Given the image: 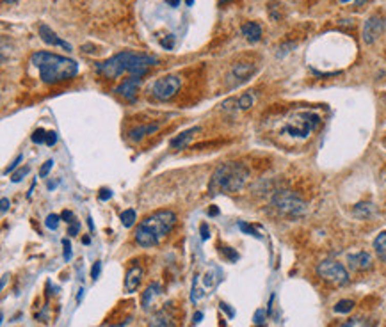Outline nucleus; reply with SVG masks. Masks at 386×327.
<instances>
[{
	"label": "nucleus",
	"mask_w": 386,
	"mask_h": 327,
	"mask_svg": "<svg viewBox=\"0 0 386 327\" xmlns=\"http://www.w3.org/2000/svg\"><path fill=\"white\" fill-rule=\"evenodd\" d=\"M253 104H255V94L253 93H244L240 98L237 100V107L240 110H248L253 107Z\"/></svg>",
	"instance_id": "nucleus-22"
},
{
	"label": "nucleus",
	"mask_w": 386,
	"mask_h": 327,
	"mask_svg": "<svg viewBox=\"0 0 386 327\" xmlns=\"http://www.w3.org/2000/svg\"><path fill=\"white\" fill-rule=\"evenodd\" d=\"M111 196H112V192L109 191V189H101L100 196H98V197H100L101 201H107V199H111Z\"/></svg>",
	"instance_id": "nucleus-39"
},
{
	"label": "nucleus",
	"mask_w": 386,
	"mask_h": 327,
	"mask_svg": "<svg viewBox=\"0 0 386 327\" xmlns=\"http://www.w3.org/2000/svg\"><path fill=\"white\" fill-rule=\"evenodd\" d=\"M30 139H32V142H36V144H47V132H45L43 128H37Z\"/></svg>",
	"instance_id": "nucleus-25"
},
{
	"label": "nucleus",
	"mask_w": 386,
	"mask_h": 327,
	"mask_svg": "<svg viewBox=\"0 0 386 327\" xmlns=\"http://www.w3.org/2000/svg\"><path fill=\"white\" fill-rule=\"evenodd\" d=\"M63 247H64V253H63L64 260L70 261L71 260V244H70V240H68V238H64V240H63Z\"/></svg>",
	"instance_id": "nucleus-31"
},
{
	"label": "nucleus",
	"mask_w": 386,
	"mask_h": 327,
	"mask_svg": "<svg viewBox=\"0 0 386 327\" xmlns=\"http://www.w3.org/2000/svg\"><path fill=\"white\" fill-rule=\"evenodd\" d=\"M349 263L351 267L356 269V271H369V269L372 267V258H370V254L365 253V251H359V253L351 254Z\"/></svg>",
	"instance_id": "nucleus-14"
},
{
	"label": "nucleus",
	"mask_w": 386,
	"mask_h": 327,
	"mask_svg": "<svg viewBox=\"0 0 386 327\" xmlns=\"http://www.w3.org/2000/svg\"><path fill=\"white\" fill-rule=\"evenodd\" d=\"M141 279H143V267L141 265H132L127 271V276H125V290L128 294H134L139 288V284H141Z\"/></svg>",
	"instance_id": "nucleus-13"
},
{
	"label": "nucleus",
	"mask_w": 386,
	"mask_h": 327,
	"mask_svg": "<svg viewBox=\"0 0 386 327\" xmlns=\"http://www.w3.org/2000/svg\"><path fill=\"white\" fill-rule=\"evenodd\" d=\"M335 313H351V311L354 310V300H349V299H342L338 300V302L335 304Z\"/></svg>",
	"instance_id": "nucleus-21"
},
{
	"label": "nucleus",
	"mask_w": 386,
	"mask_h": 327,
	"mask_svg": "<svg viewBox=\"0 0 386 327\" xmlns=\"http://www.w3.org/2000/svg\"><path fill=\"white\" fill-rule=\"evenodd\" d=\"M221 254H226V256L230 258V261H237L238 260V254L235 251H232L230 247H221Z\"/></svg>",
	"instance_id": "nucleus-32"
},
{
	"label": "nucleus",
	"mask_w": 386,
	"mask_h": 327,
	"mask_svg": "<svg viewBox=\"0 0 386 327\" xmlns=\"http://www.w3.org/2000/svg\"><path fill=\"white\" fill-rule=\"evenodd\" d=\"M148 327H173V315L168 310H158L150 317Z\"/></svg>",
	"instance_id": "nucleus-15"
},
{
	"label": "nucleus",
	"mask_w": 386,
	"mask_h": 327,
	"mask_svg": "<svg viewBox=\"0 0 386 327\" xmlns=\"http://www.w3.org/2000/svg\"><path fill=\"white\" fill-rule=\"evenodd\" d=\"M57 142V134L55 132H47V146H54Z\"/></svg>",
	"instance_id": "nucleus-37"
},
{
	"label": "nucleus",
	"mask_w": 386,
	"mask_h": 327,
	"mask_svg": "<svg viewBox=\"0 0 386 327\" xmlns=\"http://www.w3.org/2000/svg\"><path fill=\"white\" fill-rule=\"evenodd\" d=\"M342 4H349V2H354L356 6H361V4H365L367 0H340Z\"/></svg>",
	"instance_id": "nucleus-42"
},
{
	"label": "nucleus",
	"mask_w": 386,
	"mask_h": 327,
	"mask_svg": "<svg viewBox=\"0 0 386 327\" xmlns=\"http://www.w3.org/2000/svg\"><path fill=\"white\" fill-rule=\"evenodd\" d=\"M199 132V127H194V128H189V130L181 132L180 135H176L175 139H171V142H169V146L175 148V150H184L185 146H187L189 142H191L192 139H194V135Z\"/></svg>",
	"instance_id": "nucleus-16"
},
{
	"label": "nucleus",
	"mask_w": 386,
	"mask_h": 327,
	"mask_svg": "<svg viewBox=\"0 0 386 327\" xmlns=\"http://www.w3.org/2000/svg\"><path fill=\"white\" fill-rule=\"evenodd\" d=\"M37 30H39V37H41V39H43L47 45H52V47H60V48H64V50L71 52V45L66 43L64 39H60V37H59L57 34H55L50 27H48V25L41 24L39 29H37Z\"/></svg>",
	"instance_id": "nucleus-12"
},
{
	"label": "nucleus",
	"mask_w": 386,
	"mask_h": 327,
	"mask_svg": "<svg viewBox=\"0 0 386 327\" xmlns=\"http://www.w3.org/2000/svg\"><path fill=\"white\" fill-rule=\"evenodd\" d=\"M29 171H30V167L27 166V167H22V169H18L16 173H13V176H11V181H14V183H18V181L22 180L24 176H27L29 174Z\"/></svg>",
	"instance_id": "nucleus-28"
},
{
	"label": "nucleus",
	"mask_w": 386,
	"mask_h": 327,
	"mask_svg": "<svg viewBox=\"0 0 386 327\" xmlns=\"http://www.w3.org/2000/svg\"><path fill=\"white\" fill-rule=\"evenodd\" d=\"M317 274H319L324 281L336 284V287H343V284H347V283H349V279H351L347 269L343 267L342 263L335 261V260L320 261V263L317 265Z\"/></svg>",
	"instance_id": "nucleus-7"
},
{
	"label": "nucleus",
	"mask_w": 386,
	"mask_h": 327,
	"mask_svg": "<svg viewBox=\"0 0 386 327\" xmlns=\"http://www.w3.org/2000/svg\"><path fill=\"white\" fill-rule=\"evenodd\" d=\"M199 233H201V240L205 242L208 240V237H210V230H208V224L203 222L201 226H199Z\"/></svg>",
	"instance_id": "nucleus-34"
},
{
	"label": "nucleus",
	"mask_w": 386,
	"mask_h": 327,
	"mask_svg": "<svg viewBox=\"0 0 386 327\" xmlns=\"http://www.w3.org/2000/svg\"><path fill=\"white\" fill-rule=\"evenodd\" d=\"M272 205L279 214L289 219H299L306 214V203L292 191L276 192V196L272 197Z\"/></svg>",
	"instance_id": "nucleus-6"
},
{
	"label": "nucleus",
	"mask_w": 386,
	"mask_h": 327,
	"mask_svg": "<svg viewBox=\"0 0 386 327\" xmlns=\"http://www.w3.org/2000/svg\"><path fill=\"white\" fill-rule=\"evenodd\" d=\"M59 220H60L59 215L50 214V215L47 217V220H45V224H47L48 230H57V228H59Z\"/></svg>",
	"instance_id": "nucleus-27"
},
{
	"label": "nucleus",
	"mask_w": 386,
	"mask_h": 327,
	"mask_svg": "<svg viewBox=\"0 0 386 327\" xmlns=\"http://www.w3.org/2000/svg\"><path fill=\"white\" fill-rule=\"evenodd\" d=\"M256 71V66L251 63H237L233 64V68L228 73V82H232V86H240V84L248 82L253 77V73Z\"/></svg>",
	"instance_id": "nucleus-10"
},
{
	"label": "nucleus",
	"mask_w": 386,
	"mask_h": 327,
	"mask_svg": "<svg viewBox=\"0 0 386 327\" xmlns=\"http://www.w3.org/2000/svg\"><path fill=\"white\" fill-rule=\"evenodd\" d=\"M121 222H123V226H125V228L134 226V222H135V212L132 210V208H128V210H125L123 214H121Z\"/></svg>",
	"instance_id": "nucleus-23"
},
{
	"label": "nucleus",
	"mask_w": 386,
	"mask_h": 327,
	"mask_svg": "<svg viewBox=\"0 0 386 327\" xmlns=\"http://www.w3.org/2000/svg\"><path fill=\"white\" fill-rule=\"evenodd\" d=\"M2 2H6V4H14V2H18V0H2Z\"/></svg>",
	"instance_id": "nucleus-47"
},
{
	"label": "nucleus",
	"mask_w": 386,
	"mask_h": 327,
	"mask_svg": "<svg viewBox=\"0 0 386 327\" xmlns=\"http://www.w3.org/2000/svg\"><path fill=\"white\" fill-rule=\"evenodd\" d=\"M54 167V160H47L41 166V169H39V176L41 178H45V176H48V173H50V169Z\"/></svg>",
	"instance_id": "nucleus-30"
},
{
	"label": "nucleus",
	"mask_w": 386,
	"mask_h": 327,
	"mask_svg": "<svg viewBox=\"0 0 386 327\" xmlns=\"http://www.w3.org/2000/svg\"><path fill=\"white\" fill-rule=\"evenodd\" d=\"M384 29H386V18L379 16V14H374L363 25V41L367 45H372L384 32Z\"/></svg>",
	"instance_id": "nucleus-9"
},
{
	"label": "nucleus",
	"mask_w": 386,
	"mask_h": 327,
	"mask_svg": "<svg viewBox=\"0 0 386 327\" xmlns=\"http://www.w3.org/2000/svg\"><path fill=\"white\" fill-rule=\"evenodd\" d=\"M22 160H24V155H18V157L14 158V162L11 163V166L7 167L6 171H4V174H7V173H11V171H14V169H16V167H18V163H20Z\"/></svg>",
	"instance_id": "nucleus-35"
},
{
	"label": "nucleus",
	"mask_w": 386,
	"mask_h": 327,
	"mask_svg": "<svg viewBox=\"0 0 386 327\" xmlns=\"http://www.w3.org/2000/svg\"><path fill=\"white\" fill-rule=\"evenodd\" d=\"M238 230H242L244 233H248V235H251V237H255V238H262V235L258 233V231L255 230V228L251 226V224H248V222H238Z\"/></svg>",
	"instance_id": "nucleus-24"
},
{
	"label": "nucleus",
	"mask_w": 386,
	"mask_h": 327,
	"mask_svg": "<svg viewBox=\"0 0 386 327\" xmlns=\"http://www.w3.org/2000/svg\"><path fill=\"white\" fill-rule=\"evenodd\" d=\"M157 64V57L141 54V52H119L111 59L96 64V71L107 78H118L123 73H130V77H145L146 71Z\"/></svg>",
	"instance_id": "nucleus-1"
},
{
	"label": "nucleus",
	"mask_w": 386,
	"mask_h": 327,
	"mask_svg": "<svg viewBox=\"0 0 386 327\" xmlns=\"http://www.w3.org/2000/svg\"><path fill=\"white\" fill-rule=\"evenodd\" d=\"M320 125V117L315 112H308V110H301V112H294L292 116L287 119L283 125V134L294 137V139H306L317 127Z\"/></svg>",
	"instance_id": "nucleus-5"
},
{
	"label": "nucleus",
	"mask_w": 386,
	"mask_h": 327,
	"mask_svg": "<svg viewBox=\"0 0 386 327\" xmlns=\"http://www.w3.org/2000/svg\"><path fill=\"white\" fill-rule=\"evenodd\" d=\"M82 297H84V288H80V290H78V295H77V302H80V300H82Z\"/></svg>",
	"instance_id": "nucleus-44"
},
{
	"label": "nucleus",
	"mask_w": 386,
	"mask_h": 327,
	"mask_svg": "<svg viewBox=\"0 0 386 327\" xmlns=\"http://www.w3.org/2000/svg\"><path fill=\"white\" fill-rule=\"evenodd\" d=\"M185 2H187V6H192V2H194V0H185Z\"/></svg>",
	"instance_id": "nucleus-48"
},
{
	"label": "nucleus",
	"mask_w": 386,
	"mask_h": 327,
	"mask_svg": "<svg viewBox=\"0 0 386 327\" xmlns=\"http://www.w3.org/2000/svg\"><path fill=\"white\" fill-rule=\"evenodd\" d=\"M208 214H210V215H217L219 214V210H217V208H210V212H208Z\"/></svg>",
	"instance_id": "nucleus-46"
},
{
	"label": "nucleus",
	"mask_w": 386,
	"mask_h": 327,
	"mask_svg": "<svg viewBox=\"0 0 386 327\" xmlns=\"http://www.w3.org/2000/svg\"><path fill=\"white\" fill-rule=\"evenodd\" d=\"M219 306H221V310H222V311H226V313H228V317H230V318H232L233 315H235V311H233L232 308H230L226 302H221V304H219Z\"/></svg>",
	"instance_id": "nucleus-40"
},
{
	"label": "nucleus",
	"mask_w": 386,
	"mask_h": 327,
	"mask_svg": "<svg viewBox=\"0 0 386 327\" xmlns=\"http://www.w3.org/2000/svg\"><path fill=\"white\" fill-rule=\"evenodd\" d=\"M0 205H2V207H0V210H2V214H6V212H7V208H9V199H7V197H2V201H0Z\"/></svg>",
	"instance_id": "nucleus-41"
},
{
	"label": "nucleus",
	"mask_w": 386,
	"mask_h": 327,
	"mask_svg": "<svg viewBox=\"0 0 386 327\" xmlns=\"http://www.w3.org/2000/svg\"><path fill=\"white\" fill-rule=\"evenodd\" d=\"M340 327H374V325H370L369 322L363 320V318H353V320L346 322V324H342Z\"/></svg>",
	"instance_id": "nucleus-26"
},
{
	"label": "nucleus",
	"mask_w": 386,
	"mask_h": 327,
	"mask_svg": "<svg viewBox=\"0 0 386 327\" xmlns=\"http://www.w3.org/2000/svg\"><path fill=\"white\" fill-rule=\"evenodd\" d=\"M158 128H160V123L143 125V127H137V128H134V130H130V132H128V137H130L132 140H141L143 137L155 134V132L158 130Z\"/></svg>",
	"instance_id": "nucleus-18"
},
{
	"label": "nucleus",
	"mask_w": 386,
	"mask_h": 327,
	"mask_svg": "<svg viewBox=\"0 0 386 327\" xmlns=\"http://www.w3.org/2000/svg\"><path fill=\"white\" fill-rule=\"evenodd\" d=\"M374 249H376L377 256L383 261H386V231H381L376 237V240H374Z\"/></svg>",
	"instance_id": "nucleus-20"
},
{
	"label": "nucleus",
	"mask_w": 386,
	"mask_h": 327,
	"mask_svg": "<svg viewBox=\"0 0 386 327\" xmlns=\"http://www.w3.org/2000/svg\"><path fill=\"white\" fill-rule=\"evenodd\" d=\"M30 64L39 70L41 82L50 86L70 80L78 73V64L73 59L52 52H36L30 57Z\"/></svg>",
	"instance_id": "nucleus-2"
},
{
	"label": "nucleus",
	"mask_w": 386,
	"mask_h": 327,
	"mask_svg": "<svg viewBox=\"0 0 386 327\" xmlns=\"http://www.w3.org/2000/svg\"><path fill=\"white\" fill-rule=\"evenodd\" d=\"M176 222V215L171 210H158L148 215L139 222L134 237L135 242L143 247H155L160 242L162 237L173 230Z\"/></svg>",
	"instance_id": "nucleus-3"
},
{
	"label": "nucleus",
	"mask_w": 386,
	"mask_h": 327,
	"mask_svg": "<svg viewBox=\"0 0 386 327\" xmlns=\"http://www.w3.org/2000/svg\"><path fill=\"white\" fill-rule=\"evenodd\" d=\"M201 318H203V313H201V311H198V313L194 315V322H196V324H199V322H201Z\"/></svg>",
	"instance_id": "nucleus-43"
},
{
	"label": "nucleus",
	"mask_w": 386,
	"mask_h": 327,
	"mask_svg": "<svg viewBox=\"0 0 386 327\" xmlns=\"http://www.w3.org/2000/svg\"><path fill=\"white\" fill-rule=\"evenodd\" d=\"M100 272H101V263L100 261H96V263L93 265V269H91V279L96 281L98 277H100Z\"/></svg>",
	"instance_id": "nucleus-33"
},
{
	"label": "nucleus",
	"mask_w": 386,
	"mask_h": 327,
	"mask_svg": "<svg viewBox=\"0 0 386 327\" xmlns=\"http://www.w3.org/2000/svg\"><path fill=\"white\" fill-rule=\"evenodd\" d=\"M78 230H80V222H78V220H75L73 224H70V231H68V233H70L71 237H75V235L78 233Z\"/></svg>",
	"instance_id": "nucleus-38"
},
{
	"label": "nucleus",
	"mask_w": 386,
	"mask_h": 327,
	"mask_svg": "<svg viewBox=\"0 0 386 327\" xmlns=\"http://www.w3.org/2000/svg\"><path fill=\"white\" fill-rule=\"evenodd\" d=\"M60 219H64L68 224H73L75 222V215H73V212H70V210H64L63 215H60Z\"/></svg>",
	"instance_id": "nucleus-36"
},
{
	"label": "nucleus",
	"mask_w": 386,
	"mask_h": 327,
	"mask_svg": "<svg viewBox=\"0 0 386 327\" xmlns=\"http://www.w3.org/2000/svg\"><path fill=\"white\" fill-rule=\"evenodd\" d=\"M249 176V169L240 162H226L221 163L214 171L210 181H208V192L210 196H217L222 192H238L244 187Z\"/></svg>",
	"instance_id": "nucleus-4"
},
{
	"label": "nucleus",
	"mask_w": 386,
	"mask_h": 327,
	"mask_svg": "<svg viewBox=\"0 0 386 327\" xmlns=\"http://www.w3.org/2000/svg\"><path fill=\"white\" fill-rule=\"evenodd\" d=\"M139 86H141V77H130L116 87V93H118L121 98H125L127 101H134Z\"/></svg>",
	"instance_id": "nucleus-11"
},
{
	"label": "nucleus",
	"mask_w": 386,
	"mask_h": 327,
	"mask_svg": "<svg viewBox=\"0 0 386 327\" xmlns=\"http://www.w3.org/2000/svg\"><path fill=\"white\" fill-rule=\"evenodd\" d=\"M266 310H256V313H255V317H253V322H255V325H258V327H262L263 324H266Z\"/></svg>",
	"instance_id": "nucleus-29"
},
{
	"label": "nucleus",
	"mask_w": 386,
	"mask_h": 327,
	"mask_svg": "<svg viewBox=\"0 0 386 327\" xmlns=\"http://www.w3.org/2000/svg\"><path fill=\"white\" fill-rule=\"evenodd\" d=\"M242 34L248 41L256 43V41L262 39V27L256 22H248V24L242 25Z\"/></svg>",
	"instance_id": "nucleus-17"
},
{
	"label": "nucleus",
	"mask_w": 386,
	"mask_h": 327,
	"mask_svg": "<svg viewBox=\"0 0 386 327\" xmlns=\"http://www.w3.org/2000/svg\"><path fill=\"white\" fill-rule=\"evenodd\" d=\"M160 294V284L158 283H151L148 288L145 290V294H143V299H141V306L145 308V310H148L151 306V302H153L155 295Z\"/></svg>",
	"instance_id": "nucleus-19"
},
{
	"label": "nucleus",
	"mask_w": 386,
	"mask_h": 327,
	"mask_svg": "<svg viewBox=\"0 0 386 327\" xmlns=\"http://www.w3.org/2000/svg\"><path fill=\"white\" fill-rule=\"evenodd\" d=\"M168 4L171 7H176V6H180V0H168Z\"/></svg>",
	"instance_id": "nucleus-45"
},
{
	"label": "nucleus",
	"mask_w": 386,
	"mask_h": 327,
	"mask_svg": "<svg viewBox=\"0 0 386 327\" xmlns=\"http://www.w3.org/2000/svg\"><path fill=\"white\" fill-rule=\"evenodd\" d=\"M178 89H180V77H176V75H168V77L158 78V80L153 84L151 93H153V96L157 98V100L166 101V100H171V98L178 93Z\"/></svg>",
	"instance_id": "nucleus-8"
}]
</instances>
